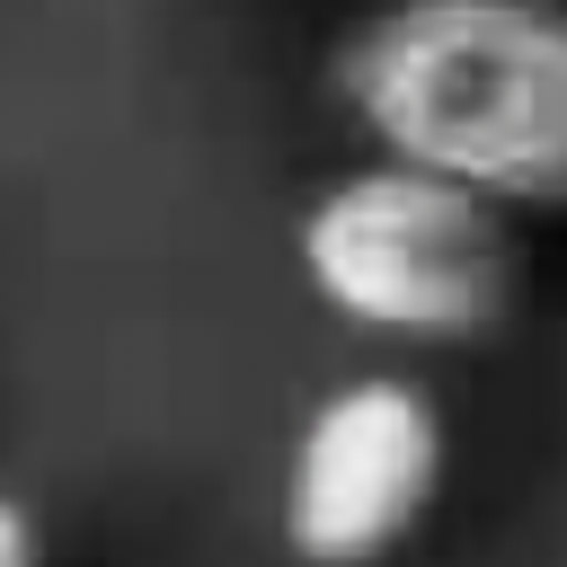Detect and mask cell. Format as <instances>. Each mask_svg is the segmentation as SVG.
I'll list each match as a JSON object with an SVG mask.
<instances>
[{"instance_id":"cell-1","label":"cell","mask_w":567,"mask_h":567,"mask_svg":"<svg viewBox=\"0 0 567 567\" xmlns=\"http://www.w3.org/2000/svg\"><path fill=\"white\" fill-rule=\"evenodd\" d=\"M337 97L381 159L461 177L523 213H567V0H381Z\"/></svg>"},{"instance_id":"cell-2","label":"cell","mask_w":567,"mask_h":567,"mask_svg":"<svg viewBox=\"0 0 567 567\" xmlns=\"http://www.w3.org/2000/svg\"><path fill=\"white\" fill-rule=\"evenodd\" d=\"M292 257L319 310H337L363 337L425 346V354L496 337L523 292L514 213L470 195L461 177H434L381 151L310 195Z\"/></svg>"},{"instance_id":"cell-3","label":"cell","mask_w":567,"mask_h":567,"mask_svg":"<svg viewBox=\"0 0 567 567\" xmlns=\"http://www.w3.org/2000/svg\"><path fill=\"white\" fill-rule=\"evenodd\" d=\"M443 408L408 372L337 381L284 452V549L301 567H381L443 496Z\"/></svg>"},{"instance_id":"cell-4","label":"cell","mask_w":567,"mask_h":567,"mask_svg":"<svg viewBox=\"0 0 567 567\" xmlns=\"http://www.w3.org/2000/svg\"><path fill=\"white\" fill-rule=\"evenodd\" d=\"M0 567H44V532L18 496H0Z\"/></svg>"}]
</instances>
